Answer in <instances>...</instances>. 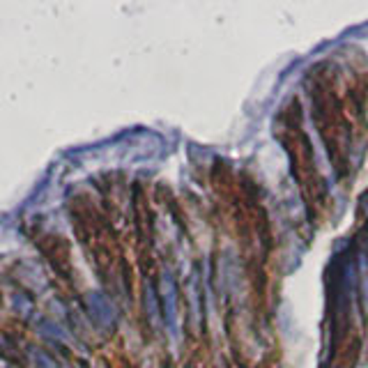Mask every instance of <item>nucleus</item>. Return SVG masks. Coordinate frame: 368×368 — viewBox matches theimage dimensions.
<instances>
[{
	"mask_svg": "<svg viewBox=\"0 0 368 368\" xmlns=\"http://www.w3.org/2000/svg\"><path fill=\"white\" fill-rule=\"evenodd\" d=\"M86 304H88L90 318L95 320L99 327L108 329V327L116 324V311H113V306H111V302L101 292H90L88 297H86Z\"/></svg>",
	"mask_w": 368,
	"mask_h": 368,
	"instance_id": "obj_1",
	"label": "nucleus"
},
{
	"mask_svg": "<svg viewBox=\"0 0 368 368\" xmlns=\"http://www.w3.org/2000/svg\"><path fill=\"white\" fill-rule=\"evenodd\" d=\"M161 304H163V318H166L170 332H175L178 324V285L170 274H163L161 279Z\"/></svg>",
	"mask_w": 368,
	"mask_h": 368,
	"instance_id": "obj_2",
	"label": "nucleus"
}]
</instances>
